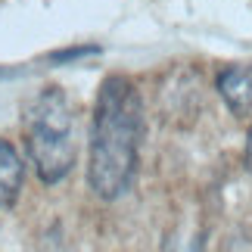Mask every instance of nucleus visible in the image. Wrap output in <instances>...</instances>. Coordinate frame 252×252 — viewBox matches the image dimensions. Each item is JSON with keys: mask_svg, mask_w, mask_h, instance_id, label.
I'll list each match as a JSON object with an SVG mask.
<instances>
[{"mask_svg": "<svg viewBox=\"0 0 252 252\" xmlns=\"http://www.w3.org/2000/svg\"><path fill=\"white\" fill-rule=\"evenodd\" d=\"M143 140V100L137 84L125 75H109L100 84L91 125L87 184L100 199H119L137 178Z\"/></svg>", "mask_w": 252, "mask_h": 252, "instance_id": "f257e3e1", "label": "nucleus"}, {"mask_svg": "<svg viewBox=\"0 0 252 252\" xmlns=\"http://www.w3.org/2000/svg\"><path fill=\"white\" fill-rule=\"evenodd\" d=\"M25 147L44 184H60L78 162V125L63 87H44L25 106Z\"/></svg>", "mask_w": 252, "mask_h": 252, "instance_id": "f03ea898", "label": "nucleus"}, {"mask_svg": "<svg viewBox=\"0 0 252 252\" xmlns=\"http://www.w3.org/2000/svg\"><path fill=\"white\" fill-rule=\"evenodd\" d=\"M199 96L202 94H199L196 72L181 69L168 78V84H162V109H168L171 119L181 115V125H187V122L196 119V112H199Z\"/></svg>", "mask_w": 252, "mask_h": 252, "instance_id": "7ed1b4c3", "label": "nucleus"}, {"mask_svg": "<svg viewBox=\"0 0 252 252\" xmlns=\"http://www.w3.org/2000/svg\"><path fill=\"white\" fill-rule=\"evenodd\" d=\"M215 87L237 122H252V65H227Z\"/></svg>", "mask_w": 252, "mask_h": 252, "instance_id": "20e7f679", "label": "nucleus"}, {"mask_svg": "<svg viewBox=\"0 0 252 252\" xmlns=\"http://www.w3.org/2000/svg\"><path fill=\"white\" fill-rule=\"evenodd\" d=\"M22 181H25V165L22 156L16 153L13 143L0 140V209H9L22 193Z\"/></svg>", "mask_w": 252, "mask_h": 252, "instance_id": "39448f33", "label": "nucleus"}, {"mask_svg": "<svg viewBox=\"0 0 252 252\" xmlns=\"http://www.w3.org/2000/svg\"><path fill=\"white\" fill-rule=\"evenodd\" d=\"M81 53H96V47H81V50H69V53H53V60H72V56Z\"/></svg>", "mask_w": 252, "mask_h": 252, "instance_id": "423d86ee", "label": "nucleus"}, {"mask_svg": "<svg viewBox=\"0 0 252 252\" xmlns=\"http://www.w3.org/2000/svg\"><path fill=\"white\" fill-rule=\"evenodd\" d=\"M246 165L252 171V131H249V140H246Z\"/></svg>", "mask_w": 252, "mask_h": 252, "instance_id": "0eeeda50", "label": "nucleus"}]
</instances>
